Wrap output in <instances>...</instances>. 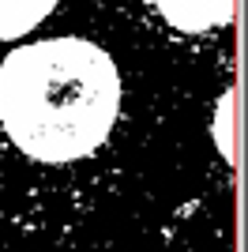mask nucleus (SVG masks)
Segmentation results:
<instances>
[{"instance_id": "obj_1", "label": "nucleus", "mask_w": 248, "mask_h": 252, "mask_svg": "<svg viewBox=\"0 0 248 252\" xmlns=\"http://www.w3.org/2000/svg\"><path fill=\"white\" fill-rule=\"evenodd\" d=\"M121 113L109 53L83 38H49L0 64V125L23 155L72 162L102 147Z\"/></svg>"}, {"instance_id": "obj_2", "label": "nucleus", "mask_w": 248, "mask_h": 252, "mask_svg": "<svg viewBox=\"0 0 248 252\" xmlns=\"http://www.w3.org/2000/svg\"><path fill=\"white\" fill-rule=\"evenodd\" d=\"M155 8L173 31L185 34H207L233 19V0H155Z\"/></svg>"}, {"instance_id": "obj_3", "label": "nucleus", "mask_w": 248, "mask_h": 252, "mask_svg": "<svg viewBox=\"0 0 248 252\" xmlns=\"http://www.w3.org/2000/svg\"><path fill=\"white\" fill-rule=\"evenodd\" d=\"M53 8H57V0H0V42L23 38Z\"/></svg>"}, {"instance_id": "obj_4", "label": "nucleus", "mask_w": 248, "mask_h": 252, "mask_svg": "<svg viewBox=\"0 0 248 252\" xmlns=\"http://www.w3.org/2000/svg\"><path fill=\"white\" fill-rule=\"evenodd\" d=\"M229 109H233V94H222V102H218V121H215V136H218V151H222V158L226 162H233V139H229Z\"/></svg>"}]
</instances>
